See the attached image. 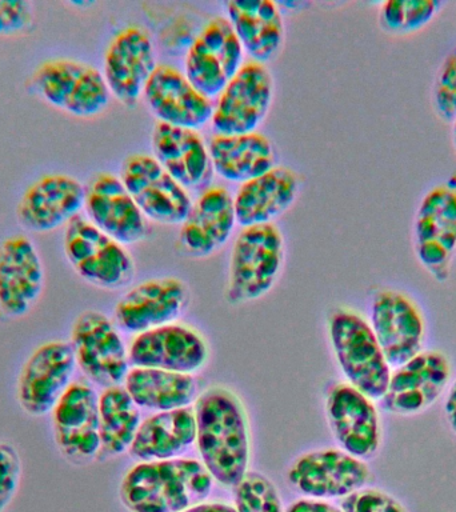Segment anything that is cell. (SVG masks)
Returning <instances> with one entry per match:
<instances>
[{"mask_svg":"<svg viewBox=\"0 0 456 512\" xmlns=\"http://www.w3.org/2000/svg\"><path fill=\"white\" fill-rule=\"evenodd\" d=\"M328 334L347 383L372 400L382 399L392 371L371 324L350 308H336L328 318Z\"/></svg>","mask_w":456,"mask_h":512,"instance_id":"obj_3","label":"cell"},{"mask_svg":"<svg viewBox=\"0 0 456 512\" xmlns=\"http://www.w3.org/2000/svg\"><path fill=\"white\" fill-rule=\"evenodd\" d=\"M452 143H454V148L456 151V118L454 122H452Z\"/></svg>","mask_w":456,"mask_h":512,"instance_id":"obj_42","label":"cell"},{"mask_svg":"<svg viewBox=\"0 0 456 512\" xmlns=\"http://www.w3.org/2000/svg\"><path fill=\"white\" fill-rule=\"evenodd\" d=\"M212 168L220 178L243 184L276 166L274 144L259 131L215 134L208 142Z\"/></svg>","mask_w":456,"mask_h":512,"instance_id":"obj_29","label":"cell"},{"mask_svg":"<svg viewBox=\"0 0 456 512\" xmlns=\"http://www.w3.org/2000/svg\"><path fill=\"white\" fill-rule=\"evenodd\" d=\"M206 340L192 327L171 323L132 340L128 362L134 367L194 374L207 363Z\"/></svg>","mask_w":456,"mask_h":512,"instance_id":"obj_22","label":"cell"},{"mask_svg":"<svg viewBox=\"0 0 456 512\" xmlns=\"http://www.w3.org/2000/svg\"><path fill=\"white\" fill-rule=\"evenodd\" d=\"M52 415L55 443L64 458L86 463L100 455L99 395L91 384L72 382Z\"/></svg>","mask_w":456,"mask_h":512,"instance_id":"obj_16","label":"cell"},{"mask_svg":"<svg viewBox=\"0 0 456 512\" xmlns=\"http://www.w3.org/2000/svg\"><path fill=\"white\" fill-rule=\"evenodd\" d=\"M343 512H408L400 500L379 488L363 487L344 496L340 502Z\"/></svg>","mask_w":456,"mask_h":512,"instance_id":"obj_36","label":"cell"},{"mask_svg":"<svg viewBox=\"0 0 456 512\" xmlns=\"http://www.w3.org/2000/svg\"><path fill=\"white\" fill-rule=\"evenodd\" d=\"M415 252L436 280L446 282L456 251V186L439 184L420 202L414 226Z\"/></svg>","mask_w":456,"mask_h":512,"instance_id":"obj_10","label":"cell"},{"mask_svg":"<svg viewBox=\"0 0 456 512\" xmlns=\"http://www.w3.org/2000/svg\"><path fill=\"white\" fill-rule=\"evenodd\" d=\"M196 442L192 407L156 412L140 423L130 454L142 462L180 458Z\"/></svg>","mask_w":456,"mask_h":512,"instance_id":"obj_30","label":"cell"},{"mask_svg":"<svg viewBox=\"0 0 456 512\" xmlns=\"http://www.w3.org/2000/svg\"><path fill=\"white\" fill-rule=\"evenodd\" d=\"M34 4L27 0H0V36H16L34 23Z\"/></svg>","mask_w":456,"mask_h":512,"instance_id":"obj_38","label":"cell"},{"mask_svg":"<svg viewBox=\"0 0 456 512\" xmlns=\"http://www.w3.org/2000/svg\"><path fill=\"white\" fill-rule=\"evenodd\" d=\"M196 444L212 479L235 487L248 472L250 423L242 400L230 388L211 386L196 399Z\"/></svg>","mask_w":456,"mask_h":512,"instance_id":"obj_1","label":"cell"},{"mask_svg":"<svg viewBox=\"0 0 456 512\" xmlns=\"http://www.w3.org/2000/svg\"><path fill=\"white\" fill-rule=\"evenodd\" d=\"M86 218L123 246L146 239L147 218L119 176L99 172L86 186Z\"/></svg>","mask_w":456,"mask_h":512,"instance_id":"obj_21","label":"cell"},{"mask_svg":"<svg viewBox=\"0 0 456 512\" xmlns=\"http://www.w3.org/2000/svg\"><path fill=\"white\" fill-rule=\"evenodd\" d=\"M156 67L158 63L150 34L143 27L128 26L108 43L103 76L111 96L124 106L135 108Z\"/></svg>","mask_w":456,"mask_h":512,"instance_id":"obj_15","label":"cell"},{"mask_svg":"<svg viewBox=\"0 0 456 512\" xmlns=\"http://www.w3.org/2000/svg\"><path fill=\"white\" fill-rule=\"evenodd\" d=\"M76 364L92 383L120 386L128 374V352L115 323L95 310L82 312L71 328Z\"/></svg>","mask_w":456,"mask_h":512,"instance_id":"obj_9","label":"cell"},{"mask_svg":"<svg viewBox=\"0 0 456 512\" xmlns=\"http://www.w3.org/2000/svg\"><path fill=\"white\" fill-rule=\"evenodd\" d=\"M44 264L34 240L12 235L0 243V315L20 319L30 314L43 294Z\"/></svg>","mask_w":456,"mask_h":512,"instance_id":"obj_17","label":"cell"},{"mask_svg":"<svg viewBox=\"0 0 456 512\" xmlns=\"http://www.w3.org/2000/svg\"><path fill=\"white\" fill-rule=\"evenodd\" d=\"M151 147L160 166L184 188L203 186L211 179L210 152L198 130L156 120Z\"/></svg>","mask_w":456,"mask_h":512,"instance_id":"obj_26","label":"cell"},{"mask_svg":"<svg viewBox=\"0 0 456 512\" xmlns=\"http://www.w3.org/2000/svg\"><path fill=\"white\" fill-rule=\"evenodd\" d=\"M440 6L436 0H388L380 7V26L390 34H412L426 27Z\"/></svg>","mask_w":456,"mask_h":512,"instance_id":"obj_33","label":"cell"},{"mask_svg":"<svg viewBox=\"0 0 456 512\" xmlns=\"http://www.w3.org/2000/svg\"><path fill=\"white\" fill-rule=\"evenodd\" d=\"M70 342L51 340L32 351L19 372L16 398L26 414L44 416L52 410L72 383L76 370Z\"/></svg>","mask_w":456,"mask_h":512,"instance_id":"obj_12","label":"cell"},{"mask_svg":"<svg viewBox=\"0 0 456 512\" xmlns=\"http://www.w3.org/2000/svg\"><path fill=\"white\" fill-rule=\"evenodd\" d=\"M286 512H343L334 504L324 502L320 499H300L296 500L287 508Z\"/></svg>","mask_w":456,"mask_h":512,"instance_id":"obj_39","label":"cell"},{"mask_svg":"<svg viewBox=\"0 0 456 512\" xmlns=\"http://www.w3.org/2000/svg\"><path fill=\"white\" fill-rule=\"evenodd\" d=\"M119 178L140 211L152 222L174 226L182 224L190 214L194 202L187 188L176 182L154 156H127Z\"/></svg>","mask_w":456,"mask_h":512,"instance_id":"obj_11","label":"cell"},{"mask_svg":"<svg viewBox=\"0 0 456 512\" xmlns=\"http://www.w3.org/2000/svg\"><path fill=\"white\" fill-rule=\"evenodd\" d=\"M190 302V288L183 280L174 276L148 279L128 290L116 303L115 324L130 334H142L175 323Z\"/></svg>","mask_w":456,"mask_h":512,"instance_id":"obj_19","label":"cell"},{"mask_svg":"<svg viewBox=\"0 0 456 512\" xmlns=\"http://www.w3.org/2000/svg\"><path fill=\"white\" fill-rule=\"evenodd\" d=\"M139 407L126 388H104L99 395L100 455L116 456L130 450L140 426Z\"/></svg>","mask_w":456,"mask_h":512,"instance_id":"obj_32","label":"cell"},{"mask_svg":"<svg viewBox=\"0 0 456 512\" xmlns=\"http://www.w3.org/2000/svg\"><path fill=\"white\" fill-rule=\"evenodd\" d=\"M332 435L347 454L367 460L380 446V422L374 400L348 383H336L326 396Z\"/></svg>","mask_w":456,"mask_h":512,"instance_id":"obj_20","label":"cell"},{"mask_svg":"<svg viewBox=\"0 0 456 512\" xmlns=\"http://www.w3.org/2000/svg\"><path fill=\"white\" fill-rule=\"evenodd\" d=\"M300 179L295 171L275 166L266 174L240 184L234 198L236 222L250 227L274 223L298 199Z\"/></svg>","mask_w":456,"mask_h":512,"instance_id":"obj_27","label":"cell"},{"mask_svg":"<svg viewBox=\"0 0 456 512\" xmlns=\"http://www.w3.org/2000/svg\"><path fill=\"white\" fill-rule=\"evenodd\" d=\"M183 512H238L235 507L226 503H199Z\"/></svg>","mask_w":456,"mask_h":512,"instance_id":"obj_41","label":"cell"},{"mask_svg":"<svg viewBox=\"0 0 456 512\" xmlns=\"http://www.w3.org/2000/svg\"><path fill=\"white\" fill-rule=\"evenodd\" d=\"M31 87L44 102L75 118H95L111 100L103 72L75 59L44 60L31 76Z\"/></svg>","mask_w":456,"mask_h":512,"instance_id":"obj_5","label":"cell"},{"mask_svg":"<svg viewBox=\"0 0 456 512\" xmlns=\"http://www.w3.org/2000/svg\"><path fill=\"white\" fill-rule=\"evenodd\" d=\"M370 467L338 448L307 452L288 471V480L311 499L344 498L371 482Z\"/></svg>","mask_w":456,"mask_h":512,"instance_id":"obj_14","label":"cell"},{"mask_svg":"<svg viewBox=\"0 0 456 512\" xmlns=\"http://www.w3.org/2000/svg\"><path fill=\"white\" fill-rule=\"evenodd\" d=\"M444 415L456 435V380L448 390L446 403H444Z\"/></svg>","mask_w":456,"mask_h":512,"instance_id":"obj_40","label":"cell"},{"mask_svg":"<svg viewBox=\"0 0 456 512\" xmlns=\"http://www.w3.org/2000/svg\"><path fill=\"white\" fill-rule=\"evenodd\" d=\"M228 20L238 35L244 54L266 64L279 54L284 42V22L278 4L271 0H231Z\"/></svg>","mask_w":456,"mask_h":512,"instance_id":"obj_28","label":"cell"},{"mask_svg":"<svg viewBox=\"0 0 456 512\" xmlns=\"http://www.w3.org/2000/svg\"><path fill=\"white\" fill-rule=\"evenodd\" d=\"M238 512H283L278 490L267 476L248 471L234 487Z\"/></svg>","mask_w":456,"mask_h":512,"instance_id":"obj_34","label":"cell"},{"mask_svg":"<svg viewBox=\"0 0 456 512\" xmlns=\"http://www.w3.org/2000/svg\"><path fill=\"white\" fill-rule=\"evenodd\" d=\"M274 99V78L266 64L248 60L228 82L214 104L211 124L215 134L258 131Z\"/></svg>","mask_w":456,"mask_h":512,"instance_id":"obj_8","label":"cell"},{"mask_svg":"<svg viewBox=\"0 0 456 512\" xmlns=\"http://www.w3.org/2000/svg\"><path fill=\"white\" fill-rule=\"evenodd\" d=\"M451 366L440 351H420L391 372L383 398V410L390 414H420L440 398L450 382Z\"/></svg>","mask_w":456,"mask_h":512,"instance_id":"obj_18","label":"cell"},{"mask_svg":"<svg viewBox=\"0 0 456 512\" xmlns=\"http://www.w3.org/2000/svg\"><path fill=\"white\" fill-rule=\"evenodd\" d=\"M143 98L158 122L199 130L211 122L214 104L200 94L184 72L158 64L144 88Z\"/></svg>","mask_w":456,"mask_h":512,"instance_id":"obj_24","label":"cell"},{"mask_svg":"<svg viewBox=\"0 0 456 512\" xmlns=\"http://www.w3.org/2000/svg\"><path fill=\"white\" fill-rule=\"evenodd\" d=\"M64 255L72 270L92 286L120 290L135 276V263L126 246L116 242L79 215L64 227Z\"/></svg>","mask_w":456,"mask_h":512,"instance_id":"obj_6","label":"cell"},{"mask_svg":"<svg viewBox=\"0 0 456 512\" xmlns=\"http://www.w3.org/2000/svg\"><path fill=\"white\" fill-rule=\"evenodd\" d=\"M243 64L242 43L230 20L216 16L204 24L188 48L184 75L200 94L218 98Z\"/></svg>","mask_w":456,"mask_h":512,"instance_id":"obj_7","label":"cell"},{"mask_svg":"<svg viewBox=\"0 0 456 512\" xmlns=\"http://www.w3.org/2000/svg\"><path fill=\"white\" fill-rule=\"evenodd\" d=\"M86 187L74 176L48 174L27 187L16 208L24 230L51 232L66 227L84 210Z\"/></svg>","mask_w":456,"mask_h":512,"instance_id":"obj_23","label":"cell"},{"mask_svg":"<svg viewBox=\"0 0 456 512\" xmlns=\"http://www.w3.org/2000/svg\"><path fill=\"white\" fill-rule=\"evenodd\" d=\"M22 460L14 446L0 443V512L6 511L18 491Z\"/></svg>","mask_w":456,"mask_h":512,"instance_id":"obj_37","label":"cell"},{"mask_svg":"<svg viewBox=\"0 0 456 512\" xmlns=\"http://www.w3.org/2000/svg\"><path fill=\"white\" fill-rule=\"evenodd\" d=\"M432 99H434L435 111L439 118L446 123L454 122L456 118V46L448 52L440 64Z\"/></svg>","mask_w":456,"mask_h":512,"instance_id":"obj_35","label":"cell"},{"mask_svg":"<svg viewBox=\"0 0 456 512\" xmlns=\"http://www.w3.org/2000/svg\"><path fill=\"white\" fill-rule=\"evenodd\" d=\"M124 388L136 406L156 412L190 407L200 395L194 375L156 368H132L124 379Z\"/></svg>","mask_w":456,"mask_h":512,"instance_id":"obj_31","label":"cell"},{"mask_svg":"<svg viewBox=\"0 0 456 512\" xmlns=\"http://www.w3.org/2000/svg\"><path fill=\"white\" fill-rule=\"evenodd\" d=\"M236 222L234 198L226 188H206L180 224L179 246L187 255L206 258L231 238Z\"/></svg>","mask_w":456,"mask_h":512,"instance_id":"obj_25","label":"cell"},{"mask_svg":"<svg viewBox=\"0 0 456 512\" xmlns=\"http://www.w3.org/2000/svg\"><path fill=\"white\" fill-rule=\"evenodd\" d=\"M286 246L275 223L242 228L232 246L227 302L238 306L268 294L282 272Z\"/></svg>","mask_w":456,"mask_h":512,"instance_id":"obj_4","label":"cell"},{"mask_svg":"<svg viewBox=\"0 0 456 512\" xmlns=\"http://www.w3.org/2000/svg\"><path fill=\"white\" fill-rule=\"evenodd\" d=\"M370 324L390 367L402 366L423 351V314L404 292L394 288L376 291L371 300Z\"/></svg>","mask_w":456,"mask_h":512,"instance_id":"obj_13","label":"cell"},{"mask_svg":"<svg viewBox=\"0 0 456 512\" xmlns=\"http://www.w3.org/2000/svg\"><path fill=\"white\" fill-rule=\"evenodd\" d=\"M214 479L195 459L142 462L120 483L122 503L131 512H183L211 494Z\"/></svg>","mask_w":456,"mask_h":512,"instance_id":"obj_2","label":"cell"}]
</instances>
